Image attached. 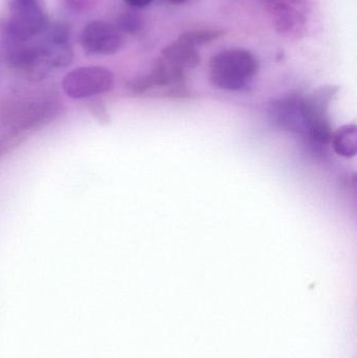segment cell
Returning <instances> with one entry per match:
<instances>
[{"mask_svg": "<svg viewBox=\"0 0 357 358\" xmlns=\"http://www.w3.org/2000/svg\"><path fill=\"white\" fill-rule=\"evenodd\" d=\"M258 69V59L249 50H222L211 59L210 80L219 90L238 92L255 78Z\"/></svg>", "mask_w": 357, "mask_h": 358, "instance_id": "1", "label": "cell"}, {"mask_svg": "<svg viewBox=\"0 0 357 358\" xmlns=\"http://www.w3.org/2000/svg\"><path fill=\"white\" fill-rule=\"evenodd\" d=\"M48 24L41 0H10L6 29L8 43L31 41L41 36Z\"/></svg>", "mask_w": 357, "mask_h": 358, "instance_id": "2", "label": "cell"}, {"mask_svg": "<svg viewBox=\"0 0 357 358\" xmlns=\"http://www.w3.org/2000/svg\"><path fill=\"white\" fill-rule=\"evenodd\" d=\"M339 90L337 86L325 85L300 100L303 125L308 129L309 136L322 144H328L333 138L328 108Z\"/></svg>", "mask_w": 357, "mask_h": 358, "instance_id": "3", "label": "cell"}, {"mask_svg": "<svg viewBox=\"0 0 357 358\" xmlns=\"http://www.w3.org/2000/svg\"><path fill=\"white\" fill-rule=\"evenodd\" d=\"M115 75L103 66H81L69 71L62 80L65 94L75 100L92 98L110 92Z\"/></svg>", "mask_w": 357, "mask_h": 358, "instance_id": "4", "label": "cell"}, {"mask_svg": "<svg viewBox=\"0 0 357 358\" xmlns=\"http://www.w3.org/2000/svg\"><path fill=\"white\" fill-rule=\"evenodd\" d=\"M80 41L84 52L92 56H110L119 52L124 46L119 29L102 20L88 23L82 31Z\"/></svg>", "mask_w": 357, "mask_h": 358, "instance_id": "5", "label": "cell"}, {"mask_svg": "<svg viewBox=\"0 0 357 358\" xmlns=\"http://www.w3.org/2000/svg\"><path fill=\"white\" fill-rule=\"evenodd\" d=\"M270 14L274 19L275 27L279 33L284 35L299 34L305 24V18L297 0H266Z\"/></svg>", "mask_w": 357, "mask_h": 358, "instance_id": "6", "label": "cell"}, {"mask_svg": "<svg viewBox=\"0 0 357 358\" xmlns=\"http://www.w3.org/2000/svg\"><path fill=\"white\" fill-rule=\"evenodd\" d=\"M59 113V103L52 100H37L23 109L16 122L23 130L31 129L50 123L58 117Z\"/></svg>", "mask_w": 357, "mask_h": 358, "instance_id": "7", "label": "cell"}, {"mask_svg": "<svg viewBox=\"0 0 357 358\" xmlns=\"http://www.w3.org/2000/svg\"><path fill=\"white\" fill-rule=\"evenodd\" d=\"M301 99L289 96L275 103L272 106V113L274 120L286 130H299L303 125L301 109H300Z\"/></svg>", "mask_w": 357, "mask_h": 358, "instance_id": "8", "label": "cell"}, {"mask_svg": "<svg viewBox=\"0 0 357 358\" xmlns=\"http://www.w3.org/2000/svg\"><path fill=\"white\" fill-rule=\"evenodd\" d=\"M161 58L184 71L195 69L201 63L196 48L178 39L163 48Z\"/></svg>", "mask_w": 357, "mask_h": 358, "instance_id": "9", "label": "cell"}, {"mask_svg": "<svg viewBox=\"0 0 357 358\" xmlns=\"http://www.w3.org/2000/svg\"><path fill=\"white\" fill-rule=\"evenodd\" d=\"M335 152L342 157H356L357 151V128L354 125H346L340 128L331 138Z\"/></svg>", "mask_w": 357, "mask_h": 358, "instance_id": "10", "label": "cell"}, {"mask_svg": "<svg viewBox=\"0 0 357 358\" xmlns=\"http://www.w3.org/2000/svg\"><path fill=\"white\" fill-rule=\"evenodd\" d=\"M224 34L221 29H196L182 34L178 40L196 48V46L205 45L219 39Z\"/></svg>", "mask_w": 357, "mask_h": 358, "instance_id": "11", "label": "cell"}, {"mask_svg": "<svg viewBox=\"0 0 357 358\" xmlns=\"http://www.w3.org/2000/svg\"><path fill=\"white\" fill-rule=\"evenodd\" d=\"M117 25H119L117 29H119V31H125V33L136 35V34L142 31L143 27H144V21H143L140 15L134 12H127L119 16Z\"/></svg>", "mask_w": 357, "mask_h": 358, "instance_id": "12", "label": "cell"}, {"mask_svg": "<svg viewBox=\"0 0 357 358\" xmlns=\"http://www.w3.org/2000/svg\"><path fill=\"white\" fill-rule=\"evenodd\" d=\"M67 8L73 12H85L94 3V0H62Z\"/></svg>", "mask_w": 357, "mask_h": 358, "instance_id": "13", "label": "cell"}, {"mask_svg": "<svg viewBox=\"0 0 357 358\" xmlns=\"http://www.w3.org/2000/svg\"><path fill=\"white\" fill-rule=\"evenodd\" d=\"M125 1L133 8H145V6H149L153 0H125Z\"/></svg>", "mask_w": 357, "mask_h": 358, "instance_id": "14", "label": "cell"}, {"mask_svg": "<svg viewBox=\"0 0 357 358\" xmlns=\"http://www.w3.org/2000/svg\"><path fill=\"white\" fill-rule=\"evenodd\" d=\"M170 3L172 4H180L184 3V2L188 1V0H168Z\"/></svg>", "mask_w": 357, "mask_h": 358, "instance_id": "15", "label": "cell"}]
</instances>
